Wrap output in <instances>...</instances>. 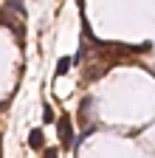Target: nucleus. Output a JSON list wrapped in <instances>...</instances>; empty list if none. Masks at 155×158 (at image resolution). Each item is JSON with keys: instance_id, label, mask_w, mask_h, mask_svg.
<instances>
[{"instance_id": "1", "label": "nucleus", "mask_w": 155, "mask_h": 158, "mask_svg": "<svg viewBox=\"0 0 155 158\" xmlns=\"http://www.w3.org/2000/svg\"><path fill=\"white\" fill-rule=\"evenodd\" d=\"M56 133H59V144L62 147H73V127H71V118L68 116L56 118Z\"/></svg>"}, {"instance_id": "5", "label": "nucleus", "mask_w": 155, "mask_h": 158, "mask_svg": "<svg viewBox=\"0 0 155 158\" xmlns=\"http://www.w3.org/2000/svg\"><path fill=\"white\" fill-rule=\"evenodd\" d=\"M56 155H59V150H56V147H45V158H56Z\"/></svg>"}, {"instance_id": "4", "label": "nucleus", "mask_w": 155, "mask_h": 158, "mask_svg": "<svg viewBox=\"0 0 155 158\" xmlns=\"http://www.w3.org/2000/svg\"><path fill=\"white\" fill-rule=\"evenodd\" d=\"M43 122H45V124H54V122H56V116H54L51 105H45V107H43Z\"/></svg>"}, {"instance_id": "3", "label": "nucleus", "mask_w": 155, "mask_h": 158, "mask_svg": "<svg viewBox=\"0 0 155 158\" xmlns=\"http://www.w3.org/2000/svg\"><path fill=\"white\" fill-rule=\"evenodd\" d=\"M71 65H73V59H71V56H62L59 62H56V76H65V73L71 71Z\"/></svg>"}, {"instance_id": "2", "label": "nucleus", "mask_w": 155, "mask_h": 158, "mask_svg": "<svg viewBox=\"0 0 155 158\" xmlns=\"http://www.w3.org/2000/svg\"><path fill=\"white\" fill-rule=\"evenodd\" d=\"M28 147H31V150H43V147H45V135H43L40 127H34V130L28 133Z\"/></svg>"}]
</instances>
